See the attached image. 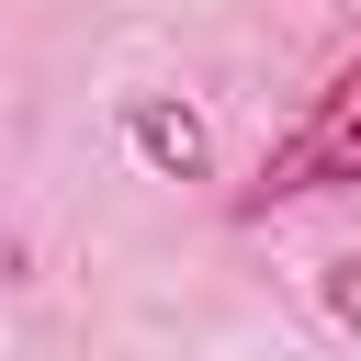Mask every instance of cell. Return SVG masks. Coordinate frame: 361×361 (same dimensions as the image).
<instances>
[{"mask_svg":"<svg viewBox=\"0 0 361 361\" xmlns=\"http://www.w3.org/2000/svg\"><path fill=\"white\" fill-rule=\"evenodd\" d=\"M124 135H135V158L169 169V180H203V169H214V135H203L192 102H124Z\"/></svg>","mask_w":361,"mask_h":361,"instance_id":"7a4b0ae2","label":"cell"},{"mask_svg":"<svg viewBox=\"0 0 361 361\" xmlns=\"http://www.w3.org/2000/svg\"><path fill=\"white\" fill-rule=\"evenodd\" d=\"M327 180H361V79H338L316 102V124H293L259 169V203H293V192H327Z\"/></svg>","mask_w":361,"mask_h":361,"instance_id":"6da1fadb","label":"cell"},{"mask_svg":"<svg viewBox=\"0 0 361 361\" xmlns=\"http://www.w3.org/2000/svg\"><path fill=\"white\" fill-rule=\"evenodd\" d=\"M327 316L361 338V248H338V259H327Z\"/></svg>","mask_w":361,"mask_h":361,"instance_id":"3957f363","label":"cell"}]
</instances>
